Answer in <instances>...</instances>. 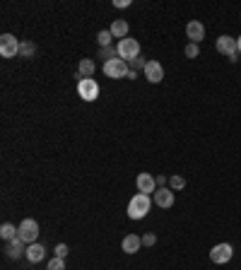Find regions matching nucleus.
Returning <instances> with one entry per match:
<instances>
[{
	"label": "nucleus",
	"mask_w": 241,
	"mask_h": 270,
	"mask_svg": "<svg viewBox=\"0 0 241 270\" xmlns=\"http://www.w3.org/2000/svg\"><path fill=\"white\" fill-rule=\"evenodd\" d=\"M149 208H152V200H149L147 193H135L128 203V217L130 219H143L149 213Z\"/></svg>",
	"instance_id": "obj_1"
},
{
	"label": "nucleus",
	"mask_w": 241,
	"mask_h": 270,
	"mask_svg": "<svg viewBox=\"0 0 241 270\" xmlns=\"http://www.w3.org/2000/svg\"><path fill=\"white\" fill-rule=\"evenodd\" d=\"M116 49H118V58H123L126 63H130V60H135V58L140 55V44H138L135 39H130V36H126V39H121Z\"/></svg>",
	"instance_id": "obj_2"
},
{
	"label": "nucleus",
	"mask_w": 241,
	"mask_h": 270,
	"mask_svg": "<svg viewBox=\"0 0 241 270\" xmlns=\"http://www.w3.org/2000/svg\"><path fill=\"white\" fill-rule=\"evenodd\" d=\"M215 49L220 51L222 55H227L229 60H237L239 58V49H237V39L229 34H222L217 36V44H215Z\"/></svg>",
	"instance_id": "obj_3"
},
{
	"label": "nucleus",
	"mask_w": 241,
	"mask_h": 270,
	"mask_svg": "<svg viewBox=\"0 0 241 270\" xmlns=\"http://www.w3.org/2000/svg\"><path fill=\"white\" fill-rule=\"evenodd\" d=\"M77 94L85 99V102H94L99 97V85L94 77H80L77 80Z\"/></svg>",
	"instance_id": "obj_4"
},
{
	"label": "nucleus",
	"mask_w": 241,
	"mask_h": 270,
	"mask_svg": "<svg viewBox=\"0 0 241 270\" xmlns=\"http://www.w3.org/2000/svg\"><path fill=\"white\" fill-rule=\"evenodd\" d=\"M104 72H106V77H111V80H121V77H128L130 68L123 58H113V60H106V63H104Z\"/></svg>",
	"instance_id": "obj_5"
},
{
	"label": "nucleus",
	"mask_w": 241,
	"mask_h": 270,
	"mask_svg": "<svg viewBox=\"0 0 241 270\" xmlns=\"http://www.w3.org/2000/svg\"><path fill=\"white\" fill-rule=\"evenodd\" d=\"M19 46H22V41L15 39L12 34L0 36V55L2 58H15V55H19Z\"/></svg>",
	"instance_id": "obj_6"
},
{
	"label": "nucleus",
	"mask_w": 241,
	"mask_h": 270,
	"mask_svg": "<svg viewBox=\"0 0 241 270\" xmlns=\"http://www.w3.org/2000/svg\"><path fill=\"white\" fill-rule=\"evenodd\" d=\"M17 229H19V239H22L24 244H37V236H39V222L37 219H24Z\"/></svg>",
	"instance_id": "obj_7"
},
{
	"label": "nucleus",
	"mask_w": 241,
	"mask_h": 270,
	"mask_svg": "<svg viewBox=\"0 0 241 270\" xmlns=\"http://www.w3.org/2000/svg\"><path fill=\"white\" fill-rule=\"evenodd\" d=\"M232 256H234L232 244H217V246H212V251H210V261L217 263V266H224V263L232 261Z\"/></svg>",
	"instance_id": "obj_8"
},
{
	"label": "nucleus",
	"mask_w": 241,
	"mask_h": 270,
	"mask_svg": "<svg viewBox=\"0 0 241 270\" xmlns=\"http://www.w3.org/2000/svg\"><path fill=\"white\" fill-rule=\"evenodd\" d=\"M186 36H188V44H200V41L205 39L203 22H198V19L188 22V24H186Z\"/></svg>",
	"instance_id": "obj_9"
},
{
	"label": "nucleus",
	"mask_w": 241,
	"mask_h": 270,
	"mask_svg": "<svg viewBox=\"0 0 241 270\" xmlns=\"http://www.w3.org/2000/svg\"><path fill=\"white\" fill-rule=\"evenodd\" d=\"M143 72H145V77H147L152 85L162 82V77H164V68H162L159 60H147V65L143 68Z\"/></svg>",
	"instance_id": "obj_10"
},
{
	"label": "nucleus",
	"mask_w": 241,
	"mask_h": 270,
	"mask_svg": "<svg viewBox=\"0 0 241 270\" xmlns=\"http://www.w3.org/2000/svg\"><path fill=\"white\" fill-rule=\"evenodd\" d=\"M135 186H138V191L140 193H154L157 191V179L147 174V171H143V174H138V179H135Z\"/></svg>",
	"instance_id": "obj_11"
},
{
	"label": "nucleus",
	"mask_w": 241,
	"mask_h": 270,
	"mask_svg": "<svg viewBox=\"0 0 241 270\" xmlns=\"http://www.w3.org/2000/svg\"><path fill=\"white\" fill-rule=\"evenodd\" d=\"M154 203H157L159 208L169 210V208L174 205V191H171L169 186H164V188H157V191H154Z\"/></svg>",
	"instance_id": "obj_12"
},
{
	"label": "nucleus",
	"mask_w": 241,
	"mask_h": 270,
	"mask_svg": "<svg viewBox=\"0 0 241 270\" xmlns=\"http://www.w3.org/2000/svg\"><path fill=\"white\" fill-rule=\"evenodd\" d=\"M24 256H27V261H29V263H39V261H44L46 249H44V246L37 241V244H29V246H27V253H24Z\"/></svg>",
	"instance_id": "obj_13"
},
{
	"label": "nucleus",
	"mask_w": 241,
	"mask_h": 270,
	"mask_svg": "<svg viewBox=\"0 0 241 270\" xmlns=\"http://www.w3.org/2000/svg\"><path fill=\"white\" fill-rule=\"evenodd\" d=\"M140 246H143V236H135V234H128L123 239V244H121V249L126 253H138Z\"/></svg>",
	"instance_id": "obj_14"
},
{
	"label": "nucleus",
	"mask_w": 241,
	"mask_h": 270,
	"mask_svg": "<svg viewBox=\"0 0 241 270\" xmlns=\"http://www.w3.org/2000/svg\"><path fill=\"white\" fill-rule=\"evenodd\" d=\"M5 251H7L10 258H15V261H17V258H22V256L27 253V249H24V241L17 236V239H12V241H10V246H7Z\"/></svg>",
	"instance_id": "obj_15"
},
{
	"label": "nucleus",
	"mask_w": 241,
	"mask_h": 270,
	"mask_svg": "<svg viewBox=\"0 0 241 270\" xmlns=\"http://www.w3.org/2000/svg\"><path fill=\"white\" fill-rule=\"evenodd\" d=\"M111 36H116V39H126L128 36V22L126 19H116V22H111Z\"/></svg>",
	"instance_id": "obj_16"
},
{
	"label": "nucleus",
	"mask_w": 241,
	"mask_h": 270,
	"mask_svg": "<svg viewBox=\"0 0 241 270\" xmlns=\"http://www.w3.org/2000/svg\"><path fill=\"white\" fill-rule=\"evenodd\" d=\"M94 70H96V65H94L92 58H82L80 65H77V75H80V77H92Z\"/></svg>",
	"instance_id": "obj_17"
},
{
	"label": "nucleus",
	"mask_w": 241,
	"mask_h": 270,
	"mask_svg": "<svg viewBox=\"0 0 241 270\" xmlns=\"http://www.w3.org/2000/svg\"><path fill=\"white\" fill-rule=\"evenodd\" d=\"M0 236H2L5 241H12V239H17V236H19V229H15V224L5 222V224L0 227Z\"/></svg>",
	"instance_id": "obj_18"
},
{
	"label": "nucleus",
	"mask_w": 241,
	"mask_h": 270,
	"mask_svg": "<svg viewBox=\"0 0 241 270\" xmlns=\"http://www.w3.org/2000/svg\"><path fill=\"white\" fill-rule=\"evenodd\" d=\"M34 54H37V46H34L32 41H22V46H19V55H22V58H32Z\"/></svg>",
	"instance_id": "obj_19"
},
{
	"label": "nucleus",
	"mask_w": 241,
	"mask_h": 270,
	"mask_svg": "<svg viewBox=\"0 0 241 270\" xmlns=\"http://www.w3.org/2000/svg\"><path fill=\"white\" fill-rule=\"evenodd\" d=\"M184 186H186V179H184V176H179V174L169 176V188H171V191H181Z\"/></svg>",
	"instance_id": "obj_20"
},
{
	"label": "nucleus",
	"mask_w": 241,
	"mask_h": 270,
	"mask_svg": "<svg viewBox=\"0 0 241 270\" xmlns=\"http://www.w3.org/2000/svg\"><path fill=\"white\" fill-rule=\"evenodd\" d=\"M99 55H101V58H106V60H113V58H118V49H116V46L99 49Z\"/></svg>",
	"instance_id": "obj_21"
},
{
	"label": "nucleus",
	"mask_w": 241,
	"mask_h": 270,
	"mask_svg": "<svg viewBox=\"0 0 241 270\" xmlns=\"http://www.w3.org/2000/svg\"><path fill=\"white\" fill-rule=\"evenodd\" d=\"M96 39H99V46H101V49H106V46H111V32H109V29H104V32H99V36H96Z\"/></svg>",
	"instance_id": "obj_22"
},
{
	"label": "nucleus",
	"mask_w": 241,
	"mask_h": 270,
	"mask_svg": "<svg viewBox=\"0 0 241 270\" xmlns=\"http://www.w3.org/2000/svg\"><path fill=\"white\" fill-rule=\"evenodd\" d=\"M184 54H186V58H198V55H200V49H198V44H186Z\"/></svg>",
	"instance_id": "obj_23"
},
{
	"label": "nucleus",
	"mask_w": 241,
	"mask_h": 270,
	"mask_svg": "<svg viewBox=\"0 0 241 270\" xmlns=\"http://www.w3.org/2000/svg\"><path fill=\"white\" fill-rule=\"evenodd\" d=\"M46 270H65V261L63 258H53V261H48Z\"/></svg>",
	"instance_id": "obj_24"
},
{
	"label": "nucleus",
	"mask_w": 241,
	"mask_h": 270,
	"mask_svg": "<svg viewBox=\"0 0 241 270\" xmlns=\"http://www.w3.org/2000/svg\"><path fill=\"white\" fill-rule=\"evenodd\" d=\"M130 65H133V68H135V70H138V68H145V65H147V60H145V58H140V55H138V58H135V60H130ZM133 68H130V70H133Z\"/></svg>",
	"instance_id": "obj_25"
},
{
	"label": "nucleus",
	"mask_w": 241,
	"mask_h": 270,
	"mask_svg": "<svg viewBox=\"0 0 241 270\" xmlns=\"http://www.w3.org/2000/svg\"><path fill=\"white\" fill-rule=\"evenodd\" d=\"M143 244H145V246H154V244H157V236L147 232V234L143 236Z\"/></svg>",
	"instance_id": "obj_26"
},
{
	"label": "nucleus",
	"mask_w": 241,
	"mask_h": 270,
	"mask_svg": "<svg viewBox=\"0 0 241 270\" xmlns=\"http://www.w3.org/2000/svg\"><path fill=\"white\" fill-rule=\"evenodd\" d=\"M68 256V246L65 244H58L56 246V258H65Z\"/></svg>",
	"instance_id": "obj_27"
},
{
	"label": "nucleus",
	"mask_w": 241,
	"mask_h": 270,
	"mask_svg": "<svg viewBox=\"0 0 241 270\" xmlns=\"http://www.w3.org/2000/svg\"><path fill=\"white\" fill-rule=\"evenodd\" d=\"M154 179H157V188H164V186H167V176H164V174H159V176H154Z\"/></svg>",
	"instance_id": "obj_28"
},
{
	"label": "nucleus",
	"mask_w": 241,
	"mask_h": 270,
	"mask_svg": "<svg viewBox=\"0 0 241 270\" xmlns=\"http://www.w3.org/2000/svg\"><path fill=\"white\" fill-rule=\"evenodd\" d=\"M130 5V0H116V2H113V7H128Z\"/></svg>",
	"instance_id": "obj_29"
},
{
	"label": "nucleus",
	"mask_w": 241,
	"mask_h": 270,
	"mask_svg": "<svg viewBox=\"0 0 241 270\" xmlns=\"http://www.w3.org/2000/svg\"><path fill=\"white\" fill-rule=\"evenodd\" d=\"M237 49H239V55H241V36H237Z\"/></svg>",
	"instance_id": "obj_30"
}]
</instances>
